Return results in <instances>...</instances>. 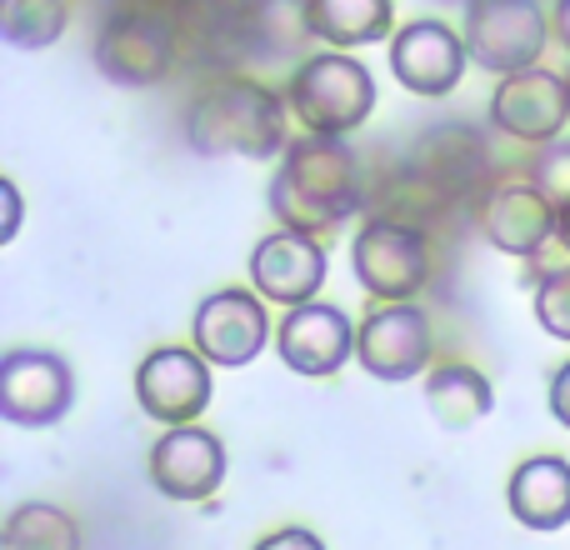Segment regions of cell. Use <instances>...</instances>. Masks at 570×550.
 <instances>
[{
	"instance_id": "1",
	"label": "cell",
	"mask_w": 570,
	"mask_h": 550,
	"mask_svg": "<svg viewBox=\"0 0 570 550\" xmlns=\"http://www.w3.org/2000/svg\"><path fill=\"white\" fill-rule=\"evenodd\" d=\"M365 206V176L355 150L341 136L291 140L281 156V170L271 180V210L285 230L301 236H331L341 220H351Z\"/></svg>"
},
{
	"instance_id": "2",
	"label": "cell",
	"mask_w": 570,
	"mask_h": 550,
	"mask_svg": "<svg viewBox=\"0 0 570 550\" xmlns=\"http://www.w3.org/2000/svg\"><path fill=\"white\" fill-rule=\"evenodd\" d=\"M285 110H291V100H281L271 86L230 76L196 96L186 116V140L200 156L266 160L285 146Z\"/></svg>"
},
{
	"instance_id": "3",
	"label": "cell",
	"mask_w": 570,
	"mask_h": 550,
	"mask_svg": "<svg viewBox=\"0 0 570 550\" xmlns=\"http://www.w3.org/2000/svg\"><path fill=\"white\" fill-rule=\"evenodd\" d=\"M285 100L311 136H351L375 110V76L345 50H325V56H311L295 70Z\"/></svg>"
},
{
	"instance_id": "4",
	"label": "cell",
	"mask_w": 570,
	"mask_h": 550,
	"mask_svg": "<svg viewBox=\"0 0 570 550\" xmlns=\"http://www.w3.org/2000/svg\"><path fill=\"white\" fill-rule=\"evenodd\" d=\"M351 266L375 301H415L431 281V251L411 220L371 216L351 246Z\"/></svg>"
},
{
	"instance_id": "5",
	"label": "cell",
	"mask_w": 570,
	"mask_h": 550,
	"mask_svg": "<svg viewBox=\"0 0 570 550\" xmlns=\"http://www.w3.org/2000/svg\"><path fill=\"white\" fill-rule=\"evenodd\" d=\"M465 50L491 76L531 70L546 50L541 0H471L465 6Z\"/></svg>"
},
{
	"instance_id": "6",
	"label": "cell",
	"mask_w": 570,
	"mask_h": 550,
	"mask_svg": "<svg viewBox=\"0 0 570 550\" xmlns=\"http://www.w3.org/2000/svg\"><path fill=\"white\" fill-rule=\"evenodd\" d=\"M96 66L116 86H156L176 66V30L160 10L130 6L106 20L96 40Z\"/></svg>"
},
{
	"instance_id": "7",
	"label": "cell",
	"mask_w": 570,
	"mask_h": 550,
	"mask_svg": "<svg viewBox=\"0 0 570 550\" xmlns=\"http://www.w3.org/2000/svg\"><path fill=\"white\" fill-rule=\"evenodd\" d=\"M355 361L381 381H411L431 361V321L415 301H381L355 331Z\"/></svg>"
},
{
	"instance_id": "8",
	"label": "cell",
	"mask_w": 570,
	"mask_h": 550,
	"mask_svg": "<svg viewBox=\"0 0 570 550\" xmlns=\"http://www.w3.org/2000/svg\"><path fill=\"white\" fill-rule=\"evenodd\" d=\"M475 226L505 256H535L561 230V210L535 180H505L475 200Z\"/></svg>"
},
{
	"instance_id": "9",
	"label": "cell",
	"mask_w": 570,
	"mask_h": 550,
	"mask_svg": "<svg viewBox=\"0 0 570 550\" xmlns=\"http://www.w3.org/2000/svg\"><path fill=\"white\" fill-rule=\"evenodd\" d=\"M491 120L515 140H556L570 120V76H556L546 66L515 70V76H501L491 96Z\"/></svg>"
},
{
	"instance_id": "10",
	"label": "cell",
	"mask_w": 570,
	"mask_h": 550,
	"mask_svg": "<svg viewBox=\"0 0 570 550\" xmlns=\"http://www.w3.org/2000/svg\"><path fill=\"white\" fill-rule=\"evenodd\" d=\"M70 365L50 351H10L0 361V415L10 425H56L70 411Z\"/></svg>"
},
{
	"instance_id": "11",
	"label": "cell",
	"mask_w": 570,
	"mask_h": 550,
	"mask_svg": "<svg viewBox=\"0 0 570 550\" xmlns=\"http://www.w3.org/2000/svg\"><path fill=\"white\" fill-rule=\"evenodd\" d=\"M140 411L160 425H190L210 405V361L200 351H150L136 371Z\"/></svg>"
},
{
	"instance_id": "12",
	"label": "cell",
	"mask_w": 570,
	"mask_h": 550,
	"mask_svg": "<svg viewBox=\"0 0 570 550\" xmlns=\"http://www.w3.org/2000/svg\"><path fill=\"white\" fill-rule=\"evenodd\" d=\"M465 36L445 20H411L391 36V70L411 96H451L465 76Z\"/></svg>"
},
{
	"instance_id": "13",
	"label": "cell",
	"mask_w": 570,
	"mask_h": 550,
	"mask_svg": "<svg viewBox=\"0 0 570 550\" xmlns=\"http://www.w3.org/2000/svg\"><path fill=\"white\" fill-rule=\"evenodd\" d=\"M271 341V321L261 295L250 291H216L196 311V351L210 365H250L261 345Z\"/></svg>"
},
{
	"instance_id": "14",
	"label": "cell",
	"mask_w": 570,
	"mask_h": 550,
	"mask_svg": "<svg viewBox=\"0 0 570 550\" xmlns=\"http://www.w3.org/2000/svg\"><path fill=\"white\" fill-rule=\"evenodd\" d=\"M150 481L170 501H206L226 481V445L200 425H176L150 451Z\"/></svg>"
},
{
	"instance_id": "15",
	"label": "cell",
	"mask_w": 570,
	"mask_h": 550,
	"mask_svg": "<svg viewBox=\"0 0 570 550\" xmlns=\"http://www.w3.org/2000/svg\"><path fill=\"white\" fill-rule=\"evenodd\" d=\"M276 345H281V361L295 375H335L355 355V325L335 305L305 301L281 315Z\"/></svg>"
},
{
	"instance_id": "16",
	"label": "cell",
	"mask_w": 570,
	"mask_h": 550,
	"mask_svg": "<svg viewBox=\"0 0 570 550\" xmlns=\"http://www.w3.org/2000/svg\"><path fill=\"white\" fill-rule=\"evenodd\" d=\"M325 246L315 236H301V230H276L266 236L256 251H250V281H256V295L276 305H305L315 301V291L325 285Z\"/></svg>"
},
{
	"instance_id": "17",
	"label": "cell",
	"mask_w": 570,
	"mask_h": 550,
	"mask_svg": "<svg viewBox=\"0 0 570 550\" xmlns=\"http://www.w3.org/2000/svg\"><path fill=\"white\" fill-rule=\"evenodd\" d=\"M411 170L425 186V196H435V200L471 196L485 170V140H475L465 126H445V130H435L425 146H415Z\"/></svg>"
},
{
	"instance_id": "18",
	"label": "cell",
	"mask_w": 570,
	"mask_h": 550,
	"mask_svg": "<svg viewBox=\"0 0 570 550\" xmlns=\"http://www.w3.org/2000/svg\"><path fill=\"white\" fill-rule=\"evenodd\" d=\"M511 515L531 531H561L570 521V465L561 455H535L511 475Z\"/></svg>"
},
{
	"instance_id": "19",
	"label": "cell",
	"mask_w": 570,
	"mask_h": 550,
	"mask_svg": "<svg viewBox=\"0 0 570 550\" xmlns=\"http://www.w3.org/2000/svg\"><path fill=\"white\" fill-rule=\"evenodd\" d=\"M391 0H305V30L335 50L375 46L391 36Z\"/></svg>"
},
{
	"instance_id": "20",
	"label": "cell",
	"mask_w": 570,
	"mask_h": 550,
	"mask_svg": "<svg viewBox=\"0 0 570 550\" xmlns=\"http://www.w3.org/2000/svg\"><path fill=\"white\" fill-rule=\"evenodd\" d=\"M425 405H431V415L445 431H471L475 421L491 415L495 395H491V381H485L475 365L445 361L441 371H431V381H425Z\"/></svg>"
},
{
	"instance_id": "21",
	"label": "cell",
	"mask_w": 570,
	"mask_h": 550,
	"mask_svg": "<svg viewBox=\"0 0 570 550\" xmlns=\"http://www.w3.org/2000/svg\"><path fill=\"white\" fill-rule=\"evenodd\" d=\"M70 0H0V30L16 50H46L66 36Z\"/></svg>"
},
{
	"instance_id": "22",
	"label": "cell",
	"mask_w": 570,
	"mask_h": 550,
	"mask_svg": "<svg viewBox=\"0 0 570 550\" xmlns=\"http://www.w3.org/2000/svg\"><path fill=\"white\" fill-rule=\"evenodd\" d=\"M0 546L6 550H80V526L60 505H20V511H10Z\"/></svg>"
},
{
	"instance_id": "23",
	"label": "cell",
	"mask_w": 570,
	"mask_h": 550,
	"mask_svg": "<svg viewBox=\"0 0 570 550\" xmlns=\"http://www.w3.org/2000/svg\"><path fill=\"white\" fill-rule=\"evenodd\" d=\"M535 321L546 325V335L570 341V266H556L535 285Z\"/></svg>"
},
{
	"instance_id": "24",
	"label": "cell",
	"mask_w": 570,
	"mask_h": 550,
	"mask_svg": "<svg viewBox=\"0 0 570 550\" xmlns=\"http://www.w3.org/2000/svg\"><path fill=\"white\" fill-rule=\"evenodd\" d=\"M531 180L556 200V210L570 206V140L566 136L541 146V156H535V166H531Z\"/></svg>"
},
{
	"instance_id": "25",
	"label": "cell",
	"mask_w": 570,
	"mask_h": 550,
	"mask_svg": "<svg viewBox=\"0 0 570 550\" xmlns=\"http://www.w3.org/2000/svg\"><path fill=\"white\" fill-rule=\"evenodd\" d=\"M256 550H325V541H321V536H311V531H301V526H291V531L266 536Z\"/></svg>"
},
{
	"instance_id": "26",
	"label": "cell",
	"mask_w": 570,
	"mask_h": 550,
	"mask_svg": "<svg viewBox=\"0 0 570 550\" xmlns=\"http://www.w3.org/2000/svg\"><path fill=\"white\" fill-rule=\"evenodd\" d=\"M551 415L570 431V361L556 371V381H551Z\"/></svg>"
},
{
	"instance_id": "27",
	"label": "cell",
	"mask_w": 570,
	"mask_h": 550,
	"mask_svg": "<svg viewBox=\"0 0 570 550\" xmlns=\"http://www.w3.org/2000/svg\"><path fill=\"white\" fill-rule=\"evenodd\" d=\"M0 206H6L0 240H16V230H20V190H16V180H0Z\"/></svg>"
},
{
	"instance_id": "28",
	"label": "cell",
	"mask_w": 570,
	"mask_h": 550,
	"mask_svg": "<svg viewBox=\"0 0 570 550\" xmlns=\"http://www.w3.org/2000/svg\"><path fill=\"white\" fill-rule=\"evenodd\" d=\"M556 36H561V46L570 50V0H556Z\"/></svg>"
},
{
	"instance_id": "29",
	"label": "cell",
	"mask_w": 570,
	"mask_h": 550,
	"mask_svg": "<svg viewBox=\"0 0 570 550\" xmlns=\"http://www.w3.org/2000/svg\"><path fill=\"white\" fill-rule=\"evenodd\" d=\"M556 240H561V246L570 251V206L561 210V230H556Z\"/></svg>"
}]
</instances>
